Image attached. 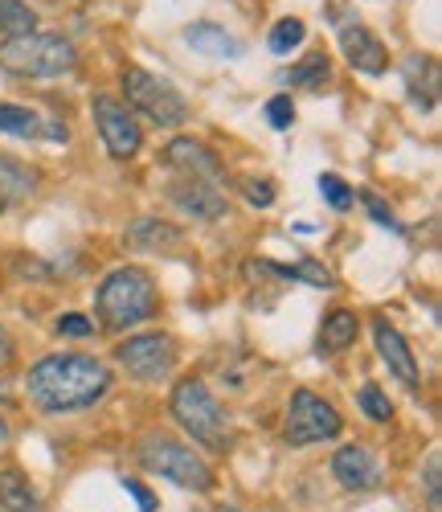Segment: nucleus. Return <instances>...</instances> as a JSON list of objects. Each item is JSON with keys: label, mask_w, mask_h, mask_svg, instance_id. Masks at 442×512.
Masks as SVG:
<instances>
[{"label": "nucleus", "mask_w": 442, "mask_h": 512, "mask_svg": "<svg viewBox=\"0 0 442 512\" xmlns=\"http://www.w3.org/2000/svg\"><path fill=\"white\" fill-rule=\"evenodd\" d=\"M25 390L41 414H74L95 406L111 390V369L99 357L62 353V357L37 361L25 377Z\"/></svg>", "instance_id": "obj_1"}, {"label": "nucleus", "mask_w": 442, "mask_h": 512, "mask_svg": "<svg viewBox=\"0 0 442 512\" xmlns=\"http://www.w3.org/2000/svg\"><path fill=\"white\" fill-rule=\"evenodd\" d=\"M95 308H99L103 328H111V332L136 328V324H144V320L156 316V283L140 267H119V271H111L99 283Z\"/></svg>", "instance_id": "obj_2"}, {"label": "nucleus", "mask_w": 442, "mask_h": 512, "mask_svg": "<svg viewBox=\"0 0 442 512\" xmlns=\"http://www.w3.org/2000/svg\"><path fill=\"white\" fill-rule=\"evenodd\" d=\"M78 66L74 41L58 33H17L0 41V70L21 78H62Z\"/></svg>", "instance_id": "obj_3"}, {"label": "nucleus", "mask_w": 442, "mask_h": 512, "mask_svg": "<svg viewBox=\"0 0 442 512\" xmlns=\"http://www.w3.org/2000/svg\"><path fill=\"white\" fill-rule=\"evenodd\" d=\"M176 426L201 447L209 451H226L230 447V422H226V410H221V402L209 394L205 381L189 377V381H176L172 390V402H168Z\"/></svg>", "instance_id": "obj_4"}, {"label": "nucleus", "mask_w": 442, "mask_h": 512, "mask_svg": "<svg viewBox=\"0 0 442 512\" xmlns=\"http://www.w3.org/2000/svg\"><path fill=\"white\" fill-rule=\"evenodd\" d=\"M140 463L148 467L152 476H160V480H172L176 488H185V492H213V467L193 451V447H185V443H176V439H144V447H140Z\"/></svg>", "instance_id": "obj_5"}, {"label": "nucleus", "mask_w": 442, "mask_h": 512, "mask_svg": "<svg viewBox=\"0 0 442 512\" xmlns=\"http://www.w3.org/2000/svg\"><path fill=\"white\" fill-rule=\"evenodd\" d=\"M123 91H127V111L148 115L156 127H181L189 119V99L160 74L127 66L123 70Z\"/></svg>", "instance_id": "obj_6"}, {"label": "nucleus", "mask_w": 442, "mask_h": 512, "mask_svg": "<svg viewBox=\"0 0 442 512\" xmlns=\"http://www.w3.org/2000/svg\"><path fill=\"white\" fill-rule=\"evenodd\" d=\"M340 414L332 402H324L320 394L312 390H295L291 394V406H287V422H283V439L291 447H312V443H324V439H336L340 435Z\"/></svg>", "instance_id": "obj_7"}, {"label": "nucleus", "mask_w": 442, "mask_h": 512, "mask_svg": "<svg viewBox=\"0 0 442 512\" xmlns=\"http://www.w3.org/2000/svg\"><path fill=\"white\" fill-rule=\"evenodd\" d=\"M115 361L136 381H164L176 369V345L164 332H140V336H127L115 349Z\"/></svg>", "instance_id": "obj_8"}, {"label": "nucleus", "mask_w": 442, "mask_h": 512, "mask_svg": "<svg viewBox=\"0 0 442 512\" xmlns=\"http://www.w3.org/2000/svg\"><path fill=\"white\" fill-rule=\"evenodd\" d=\"M91 111H95V123H99V136H103V144H107V152H111L115 160H131V156L140 152L144 132H140V123L131 119V111H127L119 99L95 95Z\"/></svg>", "instance_id": "obj_9"}, {"label": "nucleus", "mask_w": 442, "mask_h": 512, "mask_svg": "<svg viewBox=\"0 0 442 512\" xmlns=\"http://www.w3.org/2000/svg\"><path fill=\"white\" fill-rule=\"evenodd\" d=\"M172 205L185 213V218H197V222H221L230 213V201L213 181H197V177H185L181 185H172Z\"/></svg>", "instance_id": "obj_10"}, {"label": "nucleus", "mask_w": 442, "mask_h": 512, "mask_svg": "<svg viewBox=\"0 0 442 512\" xmlns=\"http://www.w3.org/2000/svg\"><path fill=\"white\" fill-rule=\"evenodd\" d=\"M332 476L340 480L344 492H373V488H381V463L369 447L352 443L332 455Z\"/></svg>", "instance_id": "obj_11"}, {"label": "nucleus", "mask_w": 442, "mask_h": 512, "mask_svg": "<svg viewBox=\"0 0 442 512\" xmlns=\"http://www.w3.org/2000/svg\"><path fill=\"white\" fill-rule=\"evenodd\" d=\"M336 29H340V50H344V58H348L352 70H361V74H381L385 70L389 54H385L381 37L373 29H365L357 21H340Z\"/></svg>", "instance_id": "obj_12"}, {"label": "nucleus", "mask_w": 442, "mask_h": 512, "mask_svg": "<svg viewBox=\"0 0 442 512\" xmlns=\"http://www.w3.org/2000/svg\"><path fill=\"white\" fill-rule=\"evenodd\" d=\"M373 340H377V353H381V361L389 365V373L402 381L406 390H418V361H414L410 340L397 332L389 320H373Z\"/></svg>", "instance_id": "obj_13"}, {"label": "nucleus", "mask_w": 442, "mask_h": 512, "mask_svg": "<svg viewBox=\"0 0 442 512\" xmlns=\"http://www.w3.org/2000/svg\"><path fill=\"white\" fill-rule=\"evenodd\" d=\"M0 132L17 140H66L62 123H46L37 111L17 107V103H0Z\"/></svg>", "instance_id": "obj_14"}, {"label": "nucleus", "mask_w": 442, "mask_h": 512, "mask_svg": "<svg viewBox=\"0 0 442 512\" xmlns=\"http://www.w3.org/2000/svg\"><path fill=\"white\" fill-rule=\"evenodd\" d=\"M164 160L176 168V173L197 177V181H217L221 177V160L205 144H197V140H172L164 148Z\"/></svg>", "instance_id": "obj_15"}, {"label": "nucleus", "mask_w": 442, "mask_h": 512, "mask_svg": "<svg viewBox=\"0 0 442 512\" xmlns=\"http://www.w3.org/2000/svg\"><path fill=\"white\" fill-rule=\"evenodd\" d=\"M37 181H41L37 168H29V164H21V160L0 152V213L21 205V201H29L37 193Z\"/></svg>", "instance_id": "obj_16"}, {"label": "nucleus", "mask_w": 442, "mask_h": 512, "mask_svg": "<svg viewBox=\"0 0 442 512\" xmlns=\"http://www.w3.org/2000/svg\"><path fill=\"white\" fill-rule=\"evenodd\" d=\"M185 41L205 58H242V41L234 33H226L221 25H213V21H201V25L185 29Z\"/></svg>", "instance_id": "obj_17"}, {"label": "nucleus", "mask_w": 442, "mask_h": 512, "mask_svg": "<svg viewBox=\"0 0 442 512\" xmlns=\"http://www.w3.org/2000/svg\"><path fill=\"white\" fill-rule=\"evenodd\" d=\"M127 242L136 246V250H172V246H181L185 234L160 222V218H140V222H131L127 226Z\"/></svg>", "instance_id": "obj_18"}, {"label": "nucleus", "mask_w": 442, "mask_h": 512, "mask_svg": "<svg viewBox=\"0 0 442 512\" xmlns=\"http://www.w3.org/2000/svg\"><path fill=\"white\" fill-rule=\"evenodd\" d=\"M0 508L5 512H41V496L33 492V484L9 467V472H0Z\"/></svg>", "instance_id": "obj_19"}, {"label": "nucleus", "mask_w": 442, "mask_h": 512, "mask_svg": "<svg viewBox=\"0 0 442 512\" xmlns=\"http://www.w3.org/2000/svg\"><path fill=\"white\" fill-rule=\"evenodd\" d=\"M357 332H361V320L352 316L348 308H336V312H328L324 316V328H320V349L324 353H344L352 340H357Z\"/></svg>", "instance_id": "obj_20"}, {"label": "nucleus", "mask_w": 442, "mask_h": 512, "mask_svg": "<svg viewBox=\"0 0 442 512\" xmlns=\"http://www.w3.org/2000/svg\"><path fill=\"white\" fill-rule=\"evenodd\" d=\"M406 87L418 107H434L438 99V62L434 58H410L406 62Z\"/></svg>", "instance_id": "obj_21"}, {"label": "nucleus", "mask_w": 442, "mask_h": 512, "mask_svg": "<svg viewBox=\"0 0 442 512\" xmlns=\"http://www.w3.org/2000/svg\"><path fill=\"white\" fill-rule=\"evenodd\" d=\"M303 37H307V25H303L299 17H283V21L271 29V54L287 58L291 50H299V46H303Z\"/></svg>", "instance_id": "obj_22"}, {"label": "nucleus", "mask_w": 442, "mask_h": 512, "mask_svg": "<svg viewBox=\"0 0 442 512\" xmlns=\"http://www.w3.org/2000/svg\"><path fill=\"white\" fill-rule=\"evenodd\" d=\"M33 9L29 5H21V0H0V29H5L9 37H17V33H33Z\"/></svg>", "instance_id": "obj_23"}, {"label": "nucleus", "mask_w": 442, "mask_h": 512, "mask_svg": "<svg viewBox=\"0 0 442 512\" xmlns=\"http://www.w3.org/2000/svg\"><path fill=\"white\" fill-rule=\"evenodd\" d=\"M357 406L373 418V422H389L393 418V402L373 386V381H369V386H361V394H357Z\"/></svg>", "instance_id": "obj_24"}, {"label": "nucleus", "mask_w": 442, "mask_h": 512, "mask_svg": "<svg viewBox=\"0 0 442 512\" xmlns=\"http://www.w3.org/2000/svg\"><path fill=\"white\" fill-rule=\"evenodd\" d=\"M316 185H320V197H324L332 209H348V205H352V189H348L336 173H324Z\"/></svg>", "instance_id": "obj_25"}, {"label": "nucleus", "mask_w": 442, "mask_h": 512, "mask_svg": "<svg viewBox=\"0 0 442 512\" xmlns=\"http://www.w3.org/2000/svg\"><path fill=\"white\" fill-rule=\"evenodd\" d=\"M267 119H271L275 132H287V127L295 123V103H291V95H275V99L267 103Z\"/></svg>", "instance_id": "obj_26"}, {"label": "nucleus", "mask_w": 442, "mask_h": 512, "mask_svg": "<svg viewBox=\"0 0 442 512\" xmlns=\"http://www.w3.org/2000/svg\"><path fill=\"white\" fill-rule=\"evenodd\" d=\"M279 275H291V279H307L312 287H332V275L320 267V263H299V267H279Z\"/></svg>", "instance_id": "obj_27"}, {"label": "nucleus", "mask_w": 442, "mask_h": 512, "mask_svg": "<svg viewBox=\"0 0 442 512\" xmlns=\"http://www.w3.org/2000/svg\"><path fill=\"white\" fill-rule=\"evenodd\" d=\"M246 201L254 209H271L275 205V185L271 181H246Z\"/></svg>", "instance_id": "obj_28"}, {"label": "nucleus", "mask_w": 442, "mask_h": 512, "mask_svg": "<svg viewBox=\"0 0 442 512\" xmlns=\"http://www.w3.org/2000/svg\"><path fill=\"white\" fill-rule=\"evenodd\" d=\"M438 476H442V459H438V451H434L430 463H426V496H430V512H442V500H438Z\"/></svg>", "instance_id": "obj_29"}, {"label": "nucleus", "mask_w": 442, "mask_h": 512, "mask_svg": "<svg viewBox=\"0 0 442 512\" xmlns=\"http://www.w3.org/2000/svg\"><path fill=\"white\" fill-rule=\"evenodd\" d=\"M58 332H62V336H91L95 324L86 320V316H78V312H66V316L58 320Z\"/></svg>", "instance_id": "obj_30"}, {"label": "nucleus", "mask_w": 442, "mask_h": 512, "mask_svg": "<svg viewBox=\"0 0 442 512\" xmlns=\"http://www.w3.org/2000/svg\"><path fill=\"white\" fill-rule=\"evenodd\" d=\"M295 78H299V82H316V87H320V82L328 78V62H324V58H312L303 70H295Z\"/></svg>", "instance_id": "obj_31"}, {"label": "nucleus", "mask_w": 442, "mask_h": 512, "mask_svg": "<svg viewBox=\"0 0 442 512\" xmlns=\"http://www.w3.org/2000/svg\"><path fill=\"white\" fill-rule=\"evenodd\" d=\"M123 488H127L131 496H136V504H140L144 512H156V496H152L144 484H136V480H123Z\"/></svg>", "instance_id": "obj_32"}, {"label": "nucleus", "mask_w": 442, "mask_h": 512, "mask_svg": "<svg viewBox=\"0 0 442 512\" xmlns=\"http://www.w3.org/2000/svg\"><path fill=\"white\" fill-rule=\"evenodd\" d=\"M365 205L373 209V218H377L381 226H397V222H393V213H389V209H385V205H381L377 197H365Z\"/></svg>", "instance_id": "obj_33"}, {"label": "nucleus", "mask_w": 442, "mask_h": 512, "mask_svg": "<svg viewBox=\"0 0 442 512\" xmlns=\"http://www.w3.org/2000/svg\"><path fill=\"white\" fill-rule=\"evenodd\" d=\"M13 361V336L5 332V328H0V369H5Z\"/></svg>", "instance_id": "obj_34"}, {"label": "nucleus", "mask_w": 442, "mask_h": 512, "mask_svg": "<svg viewBox=\"0 0 442 512\" xmlns=\"http://www.w3.org/2000/svg\"><path fill=\"white\" fill-rule=\"evenodd\" d=\"M5 443H9V422L0 418V447H5Z\"/></svg>", "instance_id": "obj_35"}, {"label": "nucleus", "mask_w": 442, "mask_h": 512, "mask_svg": "<svg viewBox=\"0 0 442 512\" xmlns=\"http://www.w3.org/2000/svg\"><path fill=\"white\" fill-rule=\"evenodd\" d=\"M217 512H242V508H217Z\"/></svg>", "instance_id": "obj_36"}]
</instances>
